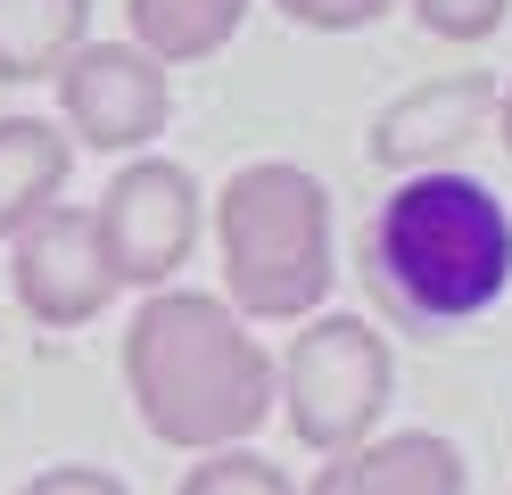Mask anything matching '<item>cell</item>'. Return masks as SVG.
<instances>
[{
	"mask_svg": "<svg viewBox=\"0 0 512 495\" xmlns=\"http://www.w3.org/2000/svg\"><path fill=\"white\" fill-rule=\"evenodd\" d=\"M124 396L157 446L174 454H223L248 446L281 405V363L256 330L207 289H157L124 322Z\"/></svg>",
	"mask_w": 512,
	"mask_h": 495,
	"instance_id": "6da1fadb",
	"label": "cell"
},
{
	"mask_svg": "<svg viewBox=\"0 0 512 495\" xmlns=\"http://www.w3.org/2000/svg\"><path fill=\"white\" fill-rule=\"evenodd\" d=\"M397 388V355L364 314H314L290 330L281 347V413H290V438L306 454H356L364 438H380V413H389Z\"/></svg>",
	"mask_w": 512,
	"mask_h": 495,
	"instance_id": "277c9868",
	"label": "cell"
},
{
	"mask_svg": "<svg viewBox=\"0 0 512 495\" xmlns=\"http://www.w3.org/2000/svg\"><path fill=\"white\" fill-rule=\"evenodd\" d=\"M174 495H298V479L281 471L273 454H256V446H223V454L190 462Z\"/></svg>",
	"mask_w": 512,
	"mask_h": 495,
	"instance_id": "4fadbf2b",
	"label": "cell"
},
{
	"mask_svg": "<svg viewBox=\"0 0 512 495\" xmlns=\"http://www.w3.org/2000/svg\"><path fill=\"white\" fill-rule=\"evenodd\" d=\"M298 495H471V462L446 429H380L356 454H331Z\"/></svg>",
	"mask_w": 512,
	"mask_h": 495,
	"instance_id": "9c48e42d",
	"label": "cell"
},
{
	"mask_svg": "<svg viewBox=\"0 0 512 495\" xmlns=\"http://www.w3.org/2000/svg\"><path fill=\"white\" fill-rule=\"evenodd\" d=\"M9 289H17V306L34 314L42 330H83V322H100L116 306V273H108V256H100V231H91V207H67L58 198L50 215H34L9 240Z\"/></svg>",
	"mask_w": 512,
	"mask_h": 495,
	"instance_id": "52a82bcc",
	"label": "cell"
},
{
	"mask_svg": "<svg viewBox=\"0 0 512 495\" xmlns=\"http://www.w3.org/2000/svg\"><path fill=\"white\" fill-rule=\"evenodd\" d=\"M17 495H133L116 471H100V462H50V471H34Z\"/></svg>",
	"mask_w": 512,
	"mask_h": 495,
	"instance_id": "2e32d148",
	"label": "cell"
},
{
	"mask_svg": "<svg viewBox=\"0 0 512 495\" xmlns=\"http://www.w3.org/2000/svg\"><path fill=\"white\" fill-rule=\"evenodd\" d=\"M364 281L380 297V314L405 322L413 339L463 330L512 289V207L463 165L405 174L372 207Z\"/></svg>",
	"mask_w": 512,
	"mask_h": 495,
	"instance_id": "7a4b0ae2",
	"label": "cell"
},
{
	"mask_svg": "<svg viewBox=\"0 0 512 495\" xmlns=\"http://www.w3.org/2000/svg\"><path fill=\"white\" fill-rule=\"evenodd\" d=\"M58 132L100 157H149V141L174 124V75L133 42H83L58 66Z\"/></svg>",
	"mask_w": 512,
	"mask_h": 495,
	"instance_id": "8992f818",
	"label": "cell"
},
{
	"mask_svg": "<svg viewBox=\"0 0 512 495\" xmlns=\"http://www.w3.org/2000/svg\"><path fill=\"white\" fill-rule=\"evenodd\" d=\"M91 42V0H0V83H50Z\"/></svg>",
	"mask_w": 512,
	"mask_h": 495,
	"instance_id": "8fae6325",
	"label": "cell"
},
{
	"mask_svg": "<svg viewBox=\"0 0 512 495\" xmlns=\"http://www.w3.org/2000/svg\"><path fill=\"white\" fill-rule=\"evenodd\" d=\"M215 264L240 322H314L339 289L331 182L290 157H256L215 190Z\"/></svg>",
	"mask_w": 512,
	"mask_h": 495,
	"instance_id": "3957f363",
	"label": "cell"
},
{
	"mask_svg": "<svg viewBox=\"0 0 512 495\" xmlns=\"http://www.w3.org/2000/svg\"><path fill=\"white\" fill-rule=\"evenodd\" d=\"M248 0H124V25H133V50L157 66H199L240 33Z\"/></svg>",
	"mask_w": 512,
	"mask_h": 495,
	"instance_id": "7c38bea8",
	"label": "cell"
},
{
	"mask_svg": "<svg viewBox=\"0 0 512 495\" xmlns=\"http://www.w3.org/2000/svg\"><path fill=\"white\" fill-rule=\"evenodd\" d=\"M290 25H306V33H364V25H380L397 9V0H273Z\"/></svg>",
	"mask_w": 512,
	"mask_h": 495,
	"instance_id": "9a60e30c",
	"label": "cell"
},
{
	"mask_svg": "<svg viewBox=\"0 0 512 495\" xmlns=\"http://www.w3.org/2000/svg\"><path fill=\"white\" fill-rule=\"evenodd\" d=\"M67 174H75V141L50 116H0V248L58 207Z\"/></svg>",
	"mask_w": 512,
	"mask_h": 495,
	"instance_id": "30bf717a",
	"label": "cell"
},
{
	"mask_svg": "<svg viewBox=\"0 0 512 495\" xmlns=\"http://www.w3.org/2000/svg\"><path fill=\"white\" fill-rule=\"evenodd\" d=\"M496 141H504V149H512V83H504V91H496Z\"/></svg>",
	"mask_w": 512,
	"mask_h": 495,
	"instance_id": "e0dca14e",
	"label": "cell"
},
{
	"mask_svg": "<svg viewBox=\"0 0 512 495\" xmlns=\"http://www.w3.org/2000/svg\"><path fill=\"white\" fill-rule=\"evenodd\" d=\"M405 9H413V25H422L430 42L471 50V42H488V33L512 17V0H405Z\"/></svg>",
	"mask_w": 512,
	"mask_h": 495,
	"instance_id": "5bb4252c",
	"label": "cell"
},
{
	"mask_svg": "<svg viewBox=\"0 0 512 495\" xmlns=\"http://www.w3.org/2000/svg\"><path fill=\"white\" fill-rule=\"evenodd\" d=\"M91 231H100V256L116 289H174V273L199 256V231H207V198H199V174L182 157H124L100 207H91Z\"/></svg>",
	"mask_w": 512,
	"mask_h": 495,
	"instance_id": "5b68a950",
	"label": "cell"
},
{
	"mask_svg": "<svg viewBox=\"0 0 512 495\" xmlns=\"http://www.w3.org/2000/svg\"><path fill=\"white\" fill-rule=\"evenodd\" d=\"M496 75H479V66H463V75H438V83H413L405 99H389L372 124V157L389 165V174H446V157H455L479 124H496Z\"/></svg>",
	"mask_w": 512,
	"mask_h": 495,
	"instance_id": "ba28073f",
	"label": "cell"
}]
</instances>
